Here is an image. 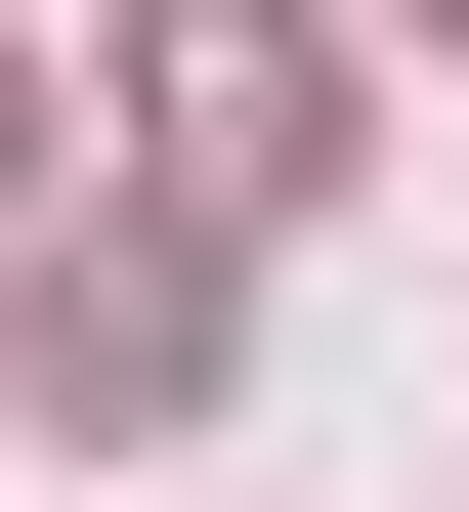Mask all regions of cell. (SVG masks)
Segmentation results:
<instances>
[{"instance_id": "1", "label": "cell", "mask_w": 469, "mask_h": 512, "mask_svg": "<svg viewBox=\"0 0 469 512\" xmlns=\"http://www.w3.org/2000/svg\"><path fill=\"white\" fill-rule=\"evenodd\" d=\"M128 128L171 214H342V0H128Z\"/></svg>"}, {"instance_id": "2", "label": "cell", "mask_w": 469, "mask_h": 512, "mask_svg": "<svg viewBox=\"0 0 469 512\" xmlns=\"http://www.w3.org/2000/svg\"><path fill=\"white\" fill-rule=\"evenodd\" d=\"M214 384V256H43V427H171Z\"/></svg>"}, {"instance_id": "3", "label": "cell", "mask_w": 469, "mask_h": 512, "mask_svg": "<svg viewBox=\"0 0 469 512\" xmlns=\"http://www.w3.org/2000/svg\"><path fill=\"white\" fill-rule=\"evenodd\" d=\"M0 128H43V86H0Z\"/></svg>"}]
</instances>
